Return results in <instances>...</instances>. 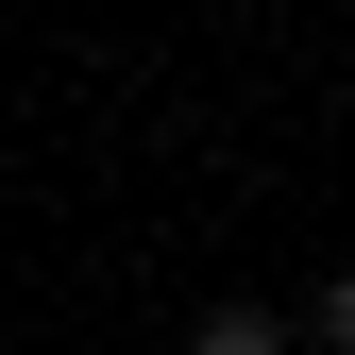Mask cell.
<instances>
[{
    "label": "cell",
    "instance_id": "obj_1",
    "mask_svg": "<svg viewBox=\"0 0 355 355\" xmlns=\"http://www.w3.org/2000/svg\"><path fill=\"white\" fill-rule=\"evenodd\" d=\"M187 355H304V338H288V304H203Z\"/></svg>",
    "mask_w": 355,
    "mask_h": 355
},
{
    "label": "cell",
    "instance_id": "obj_2",
    "mask_svg": "<svg viewBox=\"0 0 355 355\" xmlns=\"http://www.w3.org/2000/svg\"><path fill=\"white\" fill-rule=\"evenodd\" d=\"M288 338H304V355H355V271H322V288H304V304H288Z\"/></svg>",
    "mask_w": 355,
    "mask_h": 355
}]
</instances>
